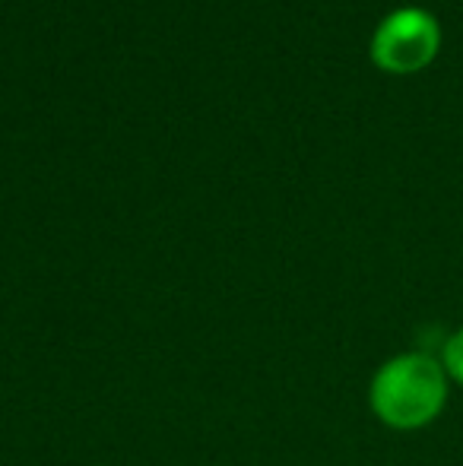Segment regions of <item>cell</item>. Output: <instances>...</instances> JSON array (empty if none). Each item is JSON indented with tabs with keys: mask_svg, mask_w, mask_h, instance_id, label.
I'll use <instances>...</instances> for the list:
<instances>
[{
	"mask_svg": "<svg viewBox=\"0 0 463 466\" xmlns=\"http://www.w3.org/2000/svg\"><path fill=\"white\" fill-rule=\"evenodd\" d=\"M445 374L426 356H400L377 371L371 406L394 429H416L435 419L445 403Z\"/></svg>",
	"mask_w": 463,
	"mask_h": 466,
	"instance_id": "cell-1",
	"label": "cell"
},
{
	"mask_svg": "<svg viewBox=\"0 0 463 466\" xmlns=\"http://www.w3.org/2000/svg\"><path fill=\"white\" fill-rule=\"evenodd\" d=\"M438 48V29L419 10L394 13L375 35V61L384 70H419Z\"/></svg>",
	"mask_w": 463,
	"mask_h": 466,
	"instance_id": "cell-2",
	"label": "cell"
},
{
	"mask_svg": "<svg viewBox=\"0 0 463 466\" xmlns=\"http://www.w3.org/2000/svg\"><path fill=\"white\" fill-rule=\"evenodd\" d=\"M445 365H448V371L463 384V330L458 337H451V343L445 346Z\"/></svg>",
	"mask_w": 463,
	"mask_h": 466,
	"instance_id": "cell-3",
	"label": "cell"
}]
</instances>
